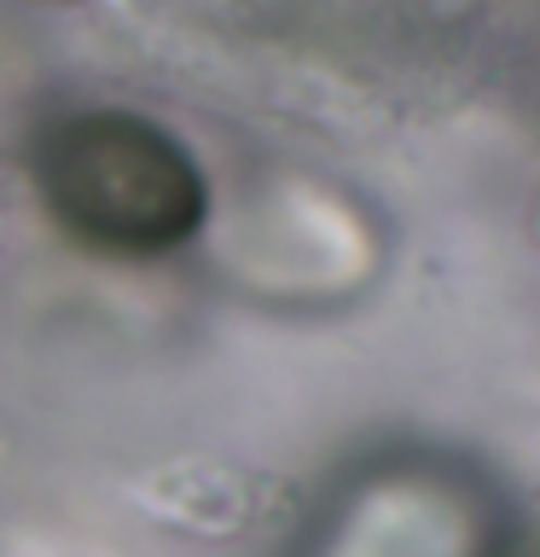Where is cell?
<instances>
[{"mask_svg": "<svg viewBox=\"0 0 540 557\" xmlns=\"http://www.w3.org/2000/svg\"><path fill=\"white\" fill-rule=\"evenodd\" d=\"M47 215L99 256H169L204 233L209 186L169 128L128 111H76L35 146Z\"/></svg>", "mask_w": 540, "mask_h": 557, "instance_id": "cell-1", "label": "cell"}]
</instances>
